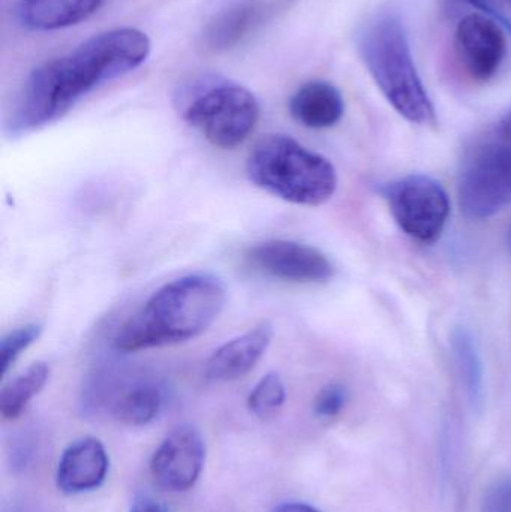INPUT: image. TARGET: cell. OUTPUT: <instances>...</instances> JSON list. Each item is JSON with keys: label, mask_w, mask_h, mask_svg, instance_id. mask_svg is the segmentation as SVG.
<instances>
[{"label": "cell", "mask_w": 511, "mask_h": 512, "mask_svg": "<svg viewBox=\"0 0 511 512\" xmlns=\"http://www.w3.org/2000/svg\"><path fill=\"white\" fill-rule=\"evenodd\" d=\"M263 11V6L257 2L237 3L225 9L207 27V44L213 50L233 47L260 23Z\"/></svg>", "instance_id": "15"}, {"label": "cell", "mask_w": 511, "mask_h": 512, "mask_svg": "<svg viewBox=\"0 0 511 512\" xmlns=\"http://www.w3.org/2000/svg\"><path fill=\"white\" fill-rule=\"evenodd\" d=\"M180 114L219 149L248 140L260 120V104L251 90L219 75H200L177 92Z\"/></svg>", "instance_id": "5"}, {"label": "cell", "mask_w": 511, "mask_h": 512, "mask_svg": "<svg viewBox=\"0 0 511 512\" xmlns=\"http://www.w3.org/2000/svg\"><path fill=\"white\" fill-rule=\"evenodd\" d=\"M383 195L407 236L422 243L440 239L450 215L449 195L440 182L425 174H411L384 186Z\"/></svg>", "instance_id": "7"}, {"label": "cell", "mask_w": 511, "mask_h": 512, "mask_svg": "<svg viewBox=\"0 0 511 512\" xmlns=\"http://www.w3.org/2000/svg\"><path fill=\"white\" fill-rule=\"evenodd\" d=\"M246 174L257 188L297 206H321L338 189V173L329 159L282 134L266 135L255 144Z\"/></svg>", "instance_id": "4"}, {"label": "cell", "mask_w": 511, "mask_h": 512, "mask_svg": "<svg viewBox=\"0 0 511 512\" xmlns=\"http://www.w3.org/2000/svg\"><path fill=\"white\" fill-rule=\"evenodd\" d=\"M206 460L203 436L195 427L179 426L159 445L150 471L159 486L170 492H186L200 478Z\"/></svg>", "instance_id": "10"}, {"label": "cell", "mask_w": 511, "mask_h": 512, "mask_svg": "<svg viewBox=\"0 0 511 512\" xmlns=\"http://www.w3.org/2000/svg\"><path fill=\"white\" fill-rule=\"evenodd\" d=\"M285 385L278 373L270 372L261 378L248 397V408L255 417L269 420L285 403Z\"/></svg>", "instance_id": "19"}, {"label": "cell", "mask_w": 511, "mask_h": 512, "mask_svg": "<svg viewBox=\"0 0 511 512\" xmlns=\"http://www.w3.org/2000/svg\"><path fill=\"white\" fill-rule=\"evenodd\" d=\"M276 512H318L315 508L306 504H285L279 507Z\"/></svg>", "instance_id": "25"}, {"label": "cell", "mask_w": 511, "mask_h": 512, "mask_svg": "<svg viewBox=\"0 0 511 512\" xmlns=\"http://www.w3.org/2000/svg\"><path fill=\"white\" fill-rule=\"evenodd\" d=\"M108 454L101 441L83 438L66 448L57 468V487L66 495L98 489L108 472Z\"/></svg>", "instance_id": "12"}, {"label": "cell", "mask_w": 511, "mask_h": 512, "mask_svg": "<svg viewBox=\"0 0 511 512\" xmlns=\"http://www.w3.org/2000/svg\"><path fill=\"white\" fill-rule=\"evenodd\" d=\"M360 57L389 104L408 122L437 126V111L423 86L401 18L381 12L360 30Z\"/></svg>", "instance_id": "3"}, {"label": "cell", "mask_w": 511, "mask_h": 512, "mask_svg": "<svg viewBox=\"0 0 511 512\" xmlns=\"http://www.w3.org/2000/svg\"><path fill=\"white\" fill-rule=\"evenodd\" d=\"M107 0H18L15 18L29 32H54L89 20Z\"/></svg>", "instance_id": "13"}, {"label": "cell", "mask_w": 511, "mask_h": 512, "mask_svg": "<svg viewBox=\"0 0 511 512\" xmlns=\"http://www.w3.org/2000/svg\"><path fill=\"white\" fill-rule=\"evenodd\" d=\"M131 512H168L164 505L159 504L155 499L149 498V496H140L135 499L134 505H132Z\"/></svg>", "instance_id": "24"}, {"label": "cell", "mask_w": 511, "mask_h": 512, "mask_svg": "<svg viewBox=\"0 0 511 512\" xmlns=\"http://www.w3.org/2000/svg\"><path fill=\"white\" fill-rule=\"evenodd\" d=\"M506 50V35L494 18L473 12L456 27V57L465 74L477 83H488L497 75Z\"/></svg>", "instance_id": "9"}, {"label": "cell", "mask_w": 511, "mask_h": 512, "mask_svg": "<svg viewBox=\"0 0 511 512\" xmlns=\"http://www.w3.org/2000/svg\"><path fill=\"white\" fill-rule=\"evenodd\" d=\"M459 204L471 219H488L511 204V110L465 147Z\"/></svg>", "instance_id": "6"}, {"label": "cell", "mask_w": 511, "mask_h": 512, "mask_svg": "<svg viewBox=\"0 0 511 512\" xmlns=\"http://www.w3.org/2000/svg\"><path fill=\"white\" fill-rule=\"evenodd\" d=\"M150 47L146 33L135 27H117L36 66L18 92L6 131L18 137L62 119L102 84L140 68Z\"/></svg>", "instance_id": "1"}, {"label": "cell", "mask_w": 511, "mask_h": 512, "mask_svg": "<svg viewBox=\"0 0 511 512\" xmlns=\"http://www.w3.org/2000/svg\"><path fill=\"white\" fill-rule=\"evenodd\" d=\"M273 339L269 324L258 325L242 336L219 346L206 363V378L216 382H230L248 375L264 357Z\"/></svg>", "instance_id": "11"}, {"label": "cell", "mask_w": 511, "mask_h": 512, "mask_svg": "<svg viewBox=\"0 0 511 512\" xmlns=\"http://www.w3.org/2000/svg\"><path fill=\"white\" fill-rule=\"evenodd\" d=\"M482 512H511V478L497 481L488 490Z\"/></svg>", "instance_id": "22"}, {"label": "cell", "mask_w": 511, "mask_h": 512, "mask_svg": "<svg viewBox=\"0 0 511 512\" xmlns=\"http://www.w3.org/2000/svg\"><path fill=\"white\" fill-rule=\"evenodd\" d=\"M344 111L342 93L327 81H309L297 89L290 99L291 116L309 129H327L338 125Z\"/></svg>", "instance_id": "14"}, {"label": "cell", "mask_w": 511, "mask_h": 512, "mask_svg": "<svg viewBox=\"0 0 511 512\" xmlns=\"http://www.w3.org/2000/svg\"><path fill=\"white\" fill-rule=\"evenodd\" d=\"M245 258L254 270L284 282L323 283L335 274L323 252L293 240L258 243L246 251Z\"/></svg>", "instance_id": "8"}, {"label": "cell", "mask_w": 511, "mask_h": 512, "mask_svg": "<svg viewBox=\"0 0 511 512\" xmlns=\"http://www.w3.org/2000/svg\"><path fill=\"white\" fill-rule=\"evenodd\" d=\"M227 291L212 273H192L165 283L114 337L119 352L188 342L203 334L224 310Z\"/></svg>", "instance_id": "2"}, {"label": "cell", "mask_w": 511, "mask_h": 512, "mask_svg": "<svg viewBox=\"0 0 511 512\" xmlns=\"http://www.w3.org/2000/svg\"><path fill=\"white\" fill-rule=\"evenodd\" d=\"M510 236H511V233H510Z\"/></svg>", "instance_id": "26"}, {"label": "cell", "mask_w": 511, "mask_h": 512, "mask_svg": "<svg viewBox=\"0 0 511 512\" xmlns=\"http://www.w3.org/2000/svg\"><path fill=\"white\" fill-rule=\"evenodd\" d=\"M348 393L347 388L339 384H330L324 387L315 399L314 411L315 415L324 420L338 417L342 409L347 405Z\"/></svg>", "instance_id": "21"}, {"label": "cell", "mask_w": 511, "mask_h": 512, "mask_svg": "<svg viewBox=\"0 0 511 512\" xmlns=\"http://www.w3.org/2000/svg\"><path fill=\"white\" fill-rule=\"evenodd\" d=\"M450 345H452L456 370L461 376L468 397L473 405H480L483 400L485 373H483L482 355L473 333L465 327L455 328Z\"/></svg>", "instance_id": "16"}, {"label": "cell", "mask_w": 511, "mask_h": 512, "mask_svg": "<svg viewBox=\"0 0 511 512\" xmlns=\"http://www.w3.org/2000/svg\"><path fill=\"white\" fill-rule=\"evenodd\" d=\"M42 334V325L32 322L9 331L0 342V355H2V375H6L14 366L15 361L21 357L26 349L38 342Z\"/></svg>", "instance_id": "20"}, {"label": "cell", "mask_w": 511, "mask_h": 512, "mask_svg": "<svg viewBox=\"0 0 511 512\" xmlns=\"http://www.w3.org/2000/svg\"><path fill=\"white\" fill-rule=\"evenodd\" d=\"M511 32V0H468Z\"/></svg>", "instance_id": "23"}, {"label": "cell", "mask_w": 511, "mask_h": 512, "mask_svg": "<svg viewBox=\"0 0 511 512\" xmlns=\"http://www.w3.org/2000/svg\"><path fill=\"white\" fill-rule=\"evenodd\" d=\"M164 402L161 387L153 382H138L123 391L113 403V415L128 426H146L155 420Z\"/></svg>", "instance_id": "18"}, {"label": "cell", "mask_w": 511, "mask_h": 512, "mask_svg": "<svg viewBox=\"0 0 511 512\" xmlns=\"http://www.w3.org/2000/svg\"><path fill=\"white\" fill-rule=\"evenodd\" d=\"M50 378V366L44 361L30 364L15 376L0 393V414L5 420H15L26 411L33 397L41 393Z\"/></svg>", "instance_id": "17"}]
</instances>
